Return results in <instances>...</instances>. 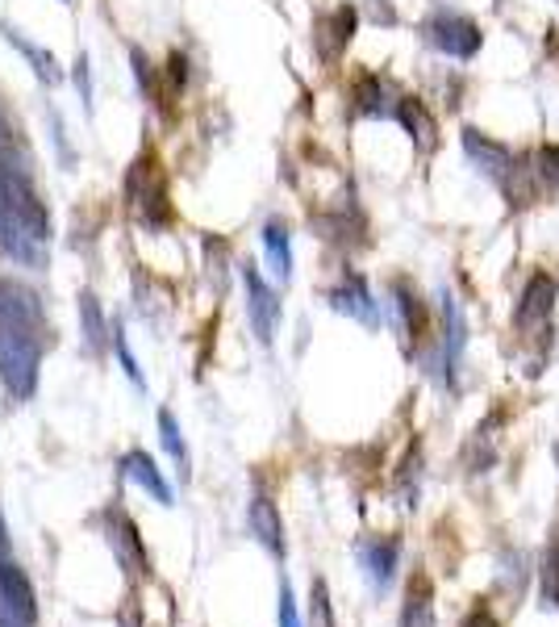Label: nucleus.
<instances>
[{"label":"nucleus","mask_w":559,"mask_h":627,"mask_svg":"<svg viewBox=\"0 0 559 627\" xmlns=\"http://www.w3.org/2000/svg\"><path fill=\"white\" fill-rule=\"evenodd\" d=\"M0 314L4 318H13V323H22V327H42V310H38V298L22 289V285H13V280H0Z\"/></svg>","instance_id":"nucleus-16"},{"label":"nucleus","mask_w":559,"mask_h":627,"mask_svg":"<svg viewBox=\"0 0 559 627\" xmlns=\"http://www.w3.org/2000/svg\"><path fill=\"white\" fill-rule=\"evenodd\" d=\"M443 323H447V335H443V352L447 360L463 352V343H468V323H463V310H459V301L452 293H443Z\"/></svg>","instance_id":"nucleus-20"},{"label":"nucleus","mask_w":559,"mask_h":627,"mask_svg":"<svg viewBox=\"0 0 559 627\" xmlns=\"http://www.w3.org/2000/svg\"><path fill=\"white\" fill-rule=\"evenodd\" d=\"M80 318H84V339H88V348L97 352V348H105V314H101V301L92 298V293H84L80 298Z\"/></svg>","instance_id":"nucleus-21"},{"label":"nucleus","mask_w":559,"mask_h":627,"mask_svg":"<svg viewBox=\"0 0 559 627\" xmlns=\"http://www.w3.org/2000/svg\"><path fill=\"white\" fill-rule=\"evenodd\" d=\"M117 355H122V364H126V377L134 381V389H147V381H142V368H138V360H134L130 348H126V339H117Z\"/></svg>","instance_id":"nucleus-26"},{"label":"nucleus","mask_w":559,"mask_h":627,"mask_svg":"<svg viewBox=\"0 0 559 627\" xmlns=\"http://www.w3.org/2000/svg\"><path fill=\"white\" fill-rule=\"evenodd\" d=\"M251 531H255V540L267 548V552H276V556H284V523H280V511H276V502L271 498H255L251 502Z\"/></svg>","instance_id":"nucleus-14"},{"label":"nucleus","mask_w":559,"mask_h":627,"mask_svg":"<svg viewBox=\"0 0 559 627\" xmlns=\"http://www.w3.org/2000/svg\"><path fill=\"white\" fill-rule=\"evenodd\" d=\"M122 473L130 477L134 486H142V490L151 493L155 502H163V506H171V498H176V493H171V486L163 481V473H160V468H155V461H151L147 452H130V456L122 461Z\"/></svg>","instance_id":"nucleus-15"},{"label":"nucleus","mask_w":559,"mask_h":627,"mask_svg":"<svg viewBox=\"0 0 559 627\" xmlns=\"http://www.w3.org/2000/svg\"><path fill=\"white\" fill-rule=\"evenodd\" d=\"M427 38L434 51L452 59H472L480 51V26L463 13H434L427 26Z\"/></svg>","instance_id":"nucleus-4"},{"label":"nucleus","mask_w":559,"mask_h":627,"mask_svg":"<svg viewBox=\"0 0 559 627\" xmlns=\"http://www.w3.org/2000/svg\"><path fill=\"white\" fill-rule=\"evenodd\" d=\"M355 9L343 4V9H334L330 17H321L318 22V51L321 59H339L346 51V42H351V34H355Z\"/></svg>","instance_id":"nucleus-13"},{"label":"nucleus","mask_w":559,"mask_h":627,"mask_svg":"<svg viewBox=\"0 0 559 627\" xmlns=\"http://www.w3.org/2000/svg\"><path fill=\"white\" fill-rule=\"evenodd\" d=\"M264 251L271 273L280 276V280H289V273H293V247H289V226L284 222H267L264 226Z\"/></svg>","instance_id":"nucleus-17"},{"label":"nucleus","mask_w":559,"mask_h":627,"mask_svg":"<svg viewBox=\"0 0 559 627\" xmlns=\"http://www.w3.org/2000/svg\"><path fill=\"white\" fill-rule=\"evenodd\" d=\"M34 615L38 606H34V586L26 581V573L13 561H0V619L34 627Z\"/></svg>","instance_id":"nucleus-6"},{"label":"nucleus","mask_w":559,"mask_h":627,"mask_svg":"<svg viewBox=\"0 0 559 627\" xmlns=\"http://www.w3.org/2000/svg\"><path fill=\"white\" fill-rule=\"evenodd\" d=\"M314 627H334V611H330L326 581H314Z\"/></svg>","instance_id":"nucleus-25"},{"label":"nucleus","mask_w":559,"mask_h":627,"mask_svg":"<svg viewBox=\"0 0 559 627\" xmlns=\"http://www.w3.org/2000/svg\"><path fill=\"white\" fill-rule=\"evenodd\" d=\"M0 381L13 398H34L38 389V330L0 314Z\"/></svg>","instance_id":"nucleus-2"},{"label":"nucleus","mask_w":559,"mask_h":627,"mask_svg":"<svg viewBox=\"0 0 559 627\" xmlns=\"http://www.w3.org/2000/svg\"><path fill=\"white\" fill-rule=\"evenodd\" d=\"M0 561H13V544H9V527H4V515H0Z\"/></svg>","instance_id":"nucleus-30"},{"label":"nucleus","mask_w":559,"mask_h":627,"mask_svg":"<svg viewBox=\"0 0 559 627\" xmlns=\"http://www.w3.org/2000/svg\"><path fill=\"white\" fill-rule=\"evenodd\" d=\"M126 192H130V210L147 226H167L171 222V201H167V176L155 155H142L138 164L130 167V180H126Z\"/></svg>","instance_id":"nucleus-3"},{"label":"nucleus","mask_w":559,"mask_h":627,"mask_svg":"<svg viewBox=\"0 0 559 627\" xmlns=\"http://www.w3.org/2000/svg\"><path fill=\"white\" fill-rule=\"evenodd\" d=\"M9 147H13V138H9L4 122H0V164H9Z\"/></svg>","instance_id":"nucleus-31"},{"label":"nucleus","mask_w":559,"mask_h":627,"mask_svg":"<svg viewBox=\"0 0 559 627\" xmlns=\"http://www.w3.org/2000/svg\"><path fill=\"white\" fill-rule=\"evenodd\" d=\"M330 305L339 310V314H351V318H359V323H368L372 327L376 323V298H372V289H368V280L364 276H346L343 285L330 293Z\"/></svg>","instance_id":"nucleus-11"},{"label":"nucleus","mask_w":559,"mask_h":627,"mask_svg":"<svg viewBox=\"0 0 559 627\" xmlns=\"http://www.w3.org/2000/svg\"><path fill=\"white\" fill-rule=\"evenodd\" d=\"M9 42L26 55V63L34 67V76L47 84V88H54V84H63V67H59V59L51 55V51H42V47H34V42H26L17 29H9Z\"/></svg>","instance_id":"nucleus-18"},{"label":"nucleus","mask_w":559,"mask_h":627,"mask_svg":"<svg viewBox=\"0 0 559 627\" xmlns=\"http://www.w3.org/2000/svg\"><path fill=\"white\" fill-rule=\"evenodd\" d=\"M556 461H559V448H556Z\"/></svg>","instance_id":"nucleus-32"},{"label":"nucleus","mask_w":559,"mask_h":627,"mask_svg":"<svg viewBox=\"0 0 559 627\" xmlns=\"http://www.w3.org/2000/svg\"><path fill=\"white\" fill-rule=\"evenodd\" d=\"M401 627H434V586H430L427 573H414L405 586Z\"/></svg>","instance_id":"nucleus-12"},{"label":"nucleus","mask_w":559,"mask_h":627,"mask_svg":"<svg viewBox=\"0 0 559 627\" xmlns=\"http://www.w3.org/2000/svg\"><path fill=\"white\" fill-rule=\"evenodd\" d=\"M359 561H364V573L376 590H389V581L397 577L401 565V540L397 536H372L359 544Z\"/></svg>","instance_id":"nucleus-9"},{"label":"nucleus","mask_w":559,"mask_h":627,"mask_svg":"<svg viewBox=\"0 0 559 627\" xmlns=\"http://www.w3.org/2000/svg\"><path fill=\"white\" fill-rule=\"evenodd\" d=\"M534 176H538L547 189H559V147L556 142L538 147V155H534Z\"/></svg>","instance_id":"nucleus-24"},{"label":"nucleus","mask_w":559,"mask_h":627,"mask_svg":"<svg viewBox=\"0 0 559 627\" xmlns=\"http://www.w3.org/2000/svg\"><path fill=\"white\" fill-rule=\"evenodd\" d=\"M463 151H468V160H472L484 176H493V180H501V185H506L509 176H513V167H518V160H513L509 147L484 138L480 130H463Z\"/></svg>","instance_id":"nucleus-8"},{"label":"nucleus","mask_w":559,"mask_h":627,"mask_svg":"<svg viewBox=\"0 0 559 627\" xmlns=\"http://www.w3.org/2000/svg\"><path fill=\"white\" fill-rule=\"evenodd\" d=\"M47 239H51V222L26 172L0 164V251L13 255L17 264H42Z\"/></svg>","instance_id":"nucleus-1"},{"label":"nucleus","mask_w":559,"mask_h":627,"mask_svg":"<svg viewBox=\"0 0 559 627\" xmlns=\"http://www.w3.org/2000/svg\"><path fill=\"white\" fill-rule=\"evenodd\" d=\"M393 113L401 117V126L414 135V147H418L422 155H430V151L439 147V122L430 117V110L418 101V97H401Z\"/></svg>","instance_id":"nucleus-10"},{"label":"nucleus","mask_w":559,"mask_h":627,"mask_svg":"<svg viewBox=\"0 0 559 627\" xmlns=\"http://www.w3.org/2000/svg\"><path fill=\"white\" fill-rule=\"evenodd\" d=\"M459 627H501V624H497V615H493L488 606H477V611H472Z\"/></svg>","instance_id":"nucleus-28"},{"label":"nucleus","mask_w":559,"mask_h":627,"mask_svg":"<svg viewBox=\"0 0 559 627\" xmlns=\"http://www.w3.org/2000/svg\"><path fill=\"white\" fill-rule=\"evenodd\" d=\"M76 84H80L84 101H92V88H88V59H80V63H76Z\"/></svg>","instance_id":"nucleus-29"},{"label":"nucleus","mask_w":559,"mask_h":627,"mask_svg":"<svg viewBox=\"0 0 559 627\" xmlns=\"http://www.w3.org/2000/svg\"><path fill=\"white\" fill-rule=\"evenodd\" d=\"M556 280L547 273L531 276V285L522 289V301H518V310H513V327L518 330H531V327H543L547 318H551V310H556Z\"/></svg>","instance_id":"nucleus-7"},{"label":"nucleus","mask_w":559,"mask_h":627,"mask_svg":"<svg viewBox=\"0 0 559 627\" xmlns=\"http://www.w3.org/2000/svg\"><path fill=\"white\" fill-rule=\"evenodd\" d=\"M160 439L163 448L171 452V461L188 468V448H185V436H180V423H176V414L171 410H160Z\"/></svg>","instance_id":"nucleus-22"},{"label":"nucleus","mask_w":559,"mask_h":627,"mask_svg":"<svg viewBox=\"0 0 559 627\" xmlns=\"http://www.w3.org/2000/svg\"><path fill=\"white\" fill-rule=\"evenodd\" d=\"M355 110L368 113V117H380V113H393V92H389V84L380 80V76H364V80L355 84Z\"/></svg>","instance_id":"nucleus-19"},{"label":"nucleus","mask_w":559,"mask_h":627,"mask_svg":"<svg viewBox=\"0 0 559 627\" xmlns=\"http://www.w3.org/2000/svg\"><path fill=\"white\" fill-rule=\"evenodd\" d=\"M242 285H246V314H251V327L255 335L271 343L276 339V323H280V298L271 293L264 276L255 273V264H242Z\"/></svg>","instance_id":"nucleus-5"},{"label":"nucleus","mask_w":559,"mask_h":627,"mask_svg":"<svg viewBox=\"0 0 559 627\" xmlns=\"http://www.w3.org/2000/svg\"><path fill=\"white\" fill-rule=\"evenodd\" d=\"M280 627H301V619H296V602H293V590L284 586L280 590Z\"/></svg>","instance_id":"nucleus-27"},{"label":"nucleus","mask_w":559,"mask_h":627,"mask_svg":"<svg viewBox=\"0 0 559 627\" xmlns=\"http://www.w3.org/2000/svg\"><path fill=\"white\" fill-rule=\"evenodd\" d=\"M538 577H543V602L559 611V540L543 552V569H538Z\"/></svg>","instance_id":"nucleus-23"}]
</instances>
